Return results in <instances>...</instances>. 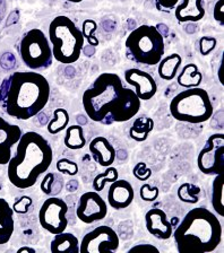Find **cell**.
<instances>
[{"label": "cell", "mask_w": 224, "mask_h": 253, "mask_svg": "<svg viewBox=\"0 0 224 253\" xmlns=\"http://www.w3.org/2000/svg\"><path fill=\"white\" fill-rule=\"evenodd\" d=\"M90 152L92 154L93 160L103 168H108L115 163L116 149L107 138L99 136L90 142Z\"/></svg>", "instance_id": "17"}, {"label": "cell", "mask_w": 224, "mask_h": 253, "mask_svg": "<svg viewBox=\"0 0 224 253\" xmlns=\"http://www.w3.org/2000/svg\"><path fill=\"white\" fill-rule=\"evenodd\" d=\"M145 224L148 233L160 240H169L174 229L167 213L160 208H152L145 215Z\"/></svg>", "instance_id": "15"}, {"label": "cell", "mask_w": 224, "mask_h": 253, "mask_svg": "<svg viewBox=\"0 0 224 253\" xmlns=\"http://www.w3.org/2000/svg\"><path fill=\"white\" fill-rule=\"evenodd\" d=\"M33 204V200L29 196H23L13 205V211L17 213H26Z\"/></svg>", "instance_id": "34"}, {"label": "cell", "mask_w": 224, "mask_h": 253, "mask_svg": "<svg viewBox=\"0 0 224 253\" xmlns=\"http://www.w3.org/2000/svg\"><path fill=\"white\" fill-rule=\"evenodd\" d=\"M169 109L176 120L195 125L208 121L214 112L210 95L200 87L187 88L177 94Z\"/></svg>", "instance_id": "7"}, {"label": "cell", "mask_w": 224, "mask_h": 253, "mask_svg": "<svg viewBox=\"0 0 224 253\" xmlns=\"http://www.w3.org/2000/svg\"><path fill=\"white\" fill-rule=\"evenodd\" d=\"M135 192L133 185L126 180H116L110 184L108 191V201L116 211H121L132 205Z\"/></svg>", "instance_id": "16"}, {"label": "cell", "mask_w": 224, "mask_h": 253, "mask_svg": "<svg viewBox=\"0 0 224 253\" xmlns=\"http://www.w3.org/2000/svg\"><path fill=\"white\" fill-rule=\"evenodd\" d=\"M133 174L137 180L139 181H147L152 176V171L147 169L145 163H137L133 169Z\"/></svg>", "instance_id": "35"}, {"label": "cell", "mask_w": 224, "mask_h": 253, "mask_svg": "<svg viewBox=\"0 0 224 253\" xmlns=\"http://www.w3.org/2000/svg\"><path fill=\"white\" fill-rule=\"evenodd\" d=\"M172 235L179 253H210L221 243L222 225L211 211L198 207L187 212Z\"/></svg>", "instance_id": "4"}, {"label": "cell", "mask_w": 224, "mask_h": 253, "mask_svg": "<svg viewBox=\"0 0 224 253\" xmlns=\"http://www.w3.org/2000/svg\"><path fill=\"white\" fill-rule=\"evenodd\" d=\"M179 0H158V2L160 3V6H162L163 8H167V9H171L177 6Z\"/></svg>", "instance_id": "38"}, {"label": "cell", "mask_w": 224, "mask_h": 253, "mask_svg": "<svg viewBox=\"0 0 224 253\" xmlns=\"http://www.w3.org/2000/svg\"><path fill=\"white\" fill-rule=\"evenodd\" d=\"M66 1L74 2V3H78V2H82V1H83V0H66Z\"/></svg>", "instance_id": "41"}, {"label": "cell", "mask_w": 224, "mask_h": 253, "mask_svg": "<svg viewBox=\"0 0 224 253\" xmlns=\"http://www.w3.org/2000/svg\"><path fill=\"white\" fill-rule=\"evenodd\" d=\"M164 51L163 35L152 25L138 26L129 33L125 42L126 57L137 65H158Z\"/></svg>", "instance_id": "6"}, {"label": "cell", "mask_w": 224, "mask_h": 253, "mask_svg": "<svg viewBox=\"0 0 224 253\" xmlns=\"http://www.w3.org/2000/svg\"><path fill=\"white\" fill-rule=\"evenodd\" d=\"M135 251H145V252H151V251H154V252H159V249L154 247L153 244H148V243H138L136 245H134L131 249L128 250V253H132V252H135Z\"/></svg>", "instance_id": "37"}, {"label": "cell", "mask_w": 224, "mask_h": 253, "mask_svg": "<svg viewBox=\"0 0 224 253\" xmlns=\"http://www.w3.org/2000/svg\"><path fill=\"white\" fill-rule=\"evenodd\" d=\"M52 160V148L45 137L34 131L23 133L16 153L7 164L8 180L18 189L33 187L39 177L48 171Z\"/></svg>", "instance_id": "3"}, {"label": "cell", "mask_w": 224, "mask_h": 253, "mask_svg": "<svg viewBox=\"0 0 224 253\" xmlns=\"http://www.w3.org/2000/svg\"><path fill=\"white\" fill-rule=\"evenodd\" d=\"M125 81L135 87V93L140 101H148L154 96L158 85L154 77L146 71L138 68H131L125 71Z\"/></svg>", "instance_id": "13"}, {"label": "cell", "mask_w": 224, "mask_h": 253, "mask_svg": "<svg viewBox=\"0 0 224 253\" xmlns=\"http://www.w3.org/2000/svg\"><path fill=\"white\" fill-rule=\"evenodd\" d=\"M178 84L184 88L199 87L203 82V75L195 63H187L183 67L181 73L178 75Z\"/></svg>", "instance_id": "22"}, {"label": "cell", "mask_w": 224, "mask_h": 253, "mask_svg": "<svg viewBox=\"0 0 224 253\" xmlns=\"http://www.w3.org/2000/svg\"><path fill=\"white\" fill-rule=\"evenodd\" d=\"M19 55L24 65L32 71L46 70L53 61L49 39L39 29L27 31L23 35L19 42Z\"/></svg>", "instance_id": "8"}, {"label": "cell", "mask_w": 224, "mask_h": 253, "mask_svg": "<svg viewBox=\"0 0 224 253\" xmlns=\"http://www.w3.org/2000/svg\"><path fill=\"white\" fill-rule=\"evenodd\" d=\"M139 195L141 200L146 201V203H153L159 198L160 190L158 187H152V185L145 183L140 187Z\"/></svg>", "instance_id": "32"}, {"label": "cell", "mask_w": 224, "mask_h": 253, "mask_svg": "<svg viewBox=\"0 0 224 253\" xmlns=\"http://www.w3.org/2000/svg\"><path fill=\"white\" fill-rule=\"evenodd\" d=\"M199 171L205 175H218L224 169V134L214 133L208 137L206 145L197 157Z\"/></svg>", "instance_id": "9"}, {"label": "cell", "mask_w": 224, "mask_h": 253, "mask_svg": "<svg viewBox=\"0 0 224 253\" xmlns=\"http://www.w3.org/2000/svg\"><path fill=\"white\" fill-rule=\"evenodd\" d=\"M97 30V24L93 19H85L82 26V34H83L84 40H88L89 44L92 46L99 45V40L94 37V32Z\"/></svg>", "instance_id": "30"}, {"label": "cell", "mask_w": 224, "mask_h": 253, "mask_svg": "<svg viewBox=\"0 0 224 253\" xmlns=\"http://www.w3.org/2000/svg\"><path fill=\"white\" fill-rule=\"evenodd\" d=\"M200 188L191 183H182L178 189V198L186 204H196L199 200Z\"/></svg>", "instance_id": "29"}, {"label": "cell", "mask_w": 224, "mask_h": 253, "mask_svg": "<svg viewBox=\"0 0 224 253\" xmlns=\"http://www.w3.org/2000/svg\"><path fill=\"white\" fill-rule=\"evenodd\" d=\"M119 236L115 229L102 225L92 229L80 243V253L116 252L119 248Z\"/></svg>", "instance_id": "11"}, {"label": "cell", "mask_w": 224, "mask_h": 253, "mask_svg": "<svg viewBox=\"0 0 224 253\" xmlns=\"http://www.w3.org/2000/svg\"><path fill=\"white\" fill-rule=\"evenodd\" d=\"M69 124V113L65 109H56L53 111V118L48 124V132L51 134H57L65 130Z\"/></svg>", "instance_id": "26"}, {"label": "cell", "mask_w": 224, "mask_h": 253, "mask_svg": "<svg viewBox=\"0 0 224 253\" xmlns=\"http://www.w3.org/2000/svg\"><path fill=\"white\" fill-rule=\"evenodd\" d=\"M214 19L218 23L224 25V0H218L213 10Z\"/></svg>", "instance_id": "36"}, {"label": "cell", "mask_w": 224, "mask_h": 253, "mask_svg": "<svg viewBox=\"0 0 224 253\" xmlns=\"http://www.w3.org/2000/svg\"><path fill=\"white\" fill-rule=\"evenodd\" d=\"M216 39L213 37H203L199 40V52L202 55H208L216 47Z\"/></svg>", "instance_id": "33"}, {"label": "cell", "mask_w": 224, "mask_h": 253, "mask_svg": "<svg viewBox=\"0 0 224 253\" xmlns=\"http://www.w3.org/2000/svg\"><path fill=\"white\" fill-rule=\"evenodd\" d=\"M56 168L58 169V172L64 173V174H68V175H76L78 173V164L75 163L74 161H70L68 158H60L57 162Z\"/></svg>", "instance_id": "31"}, {"label": "cell", "mask_w": 224, "mask_h": 253, "mask_svg": "<svg viewBox=\"0 0 224 253\" xmlns=\"http://www.w3.org/2000/svg\"><path fill=\"white\" fill-rule=\"evenodd\" d=\"M35 253V250L33 248H29V247H23L21 249H18L17 253Z\"/></svg>", "instance_id": "40"}, {"label": "cell", "mask_w": 224, "mask_h": 253, "mask_svg": "<svg viewBox=\"0 0 224 253\" xmlns=\"http://www.w3.org/2000/svg\"><path fill=\"white\" fill-rule=\"evenodd\" d=\"M62 187H64V179L52 172L46 173L41 182L42 192L48 196H52L54 193L61 191Z\"/></svg>", "instance_id": "27"}, {"label": "cell", "mask_w": 224, "mask_h": 253, "mask_svg": "<svg viewBox=\"0 0 224 253\" xmlns=\"http://www.w3.org/2000/svg\"><path fill=\"white\" fill-rule=\"evenodd\" d=\"M14 211L8 201L0 198V245L9 242L14 234Z\"/></svg>", "instance_id": "19"}, {"label": "cell", "mask_w": 224, "mask_h": 253, "mask_svg": "<svg viewBox=\"0 0 224 253\" xmlns=\"http://www.w3.org/2000/svg\"><path fill=\"white\" fill-rule=\"evenodd\" d=\"M223 68H224V57L222 58L221 65H220V68H219V71H218V75H219V81H220V83H221V84H222V85H224V78L222 77Z\"/></svg>", "instance_id": "39"}, {"label": "cell", "mask_w": 224, "mask_h": 253, "mask_svg": "<svg viewBox=\"0 0 224 253\" xmlns=\"http://www.w3.org/2000/svg\"><path fill=\"white\" fill-rule=\"evenodd\" d=\"M84 37L72 19L60 15L49 26V42L53 58L62 65L75 63L80 59L84 46Z\"/></svg>", "instance_id": "5"}, {"label": "cell", "mask_w": 224, "mask_h": 253, "mask_svg": "<svg viewBox=\"0 0 224 253\" xmlns=\"http://www.w3.org/2000/svg\"><path fill=\"white\" fill-rule=\"evenodd\" d=\"M82 102L88 117L105 126L129 121L138 113L141 103L135 90L124 86L115 73L97 76L84 92Z\"/></svg>", "instance_id": "1"}, {"label": "cell", "mask_w": 224, "mask_h": 253, "mask_svg": "<svg viewBox=\"0 0 224 253\" xmlns=\"http://www.w3.org/2000/svg\"><path fill=\"white\" fill-rule=\"evenodd\" d=\"M175 15L180 23L199 22L205 16L203 0H182V2L176 7Z\"/></svg>", "instance_id": "18"}, {"label": "cell", "mask_w": 224, "mask_h": 253, "mask_svg": "<svg viewBox=\"0 0 224 253\" xmlns=\"http://www.w3.org/2000/svg\"><path fill=\"white\" fill-rule=\"evenodd\" d=\"M108 205L96 191L85 192L81 196L76 208V216L85 224H92L105 218Z\"/></svg>", "instance_id": "12"}, {"label": "cell", "mask_w": 224, "mask_h": 253, "mask_svg": "<svg viewBox=\"0 0 224 253\" xmlns=\"http://www.w3.org/2000/svg\"><path fill=\"white\" fill-rule=\"evenodd\" d=\"M22 129L16 125H11L0 117V165L8 164L11 158V149L17 145L22 137Z\"/></svg>", "instance_id": "14"}, {"label": "cell", "mask_w": 224, "mask_h": 253, "mask_svg": "<svg viewBox=\"0 0 224 253\" xmlns=\"http://www.w3.org/2000/svg\"><path fill=\"white\" fill-rule=\"evenodd\" d=\"M50 250L52 253H80V242L76 235L64 231L54 235L53 240L51 241Z\"/></svg>", "instance_id": "20"}, {"label": "cell", "mask_w": 224, "mask_h": 253, "mask_svg": "<svg viewBox=\"0 0 224 253\" xmlns=\"http://www.w3.org/2000/svg\"><path fill=\"white\" fill-rule=\"evenodd\" d=\"M119 179V173H118L117 169L112 168V166H108V169H105L104 172L94 177L93 180V189L95 190L96 192H100L104 189L105 184L107 183H112L116 180Z\"/></svg>", "instance_id": "28"}, {"label": "cell", "mask_w": 224, "mask_h": 253, "mask_svg": "<svg viewBox=\"0 0 224 253\" xmlns=\"http://www.w3.org/2000/svg\"><path fill=\"white\" fill-rule=\"evenodd\" d=\"M68 211V206L64 200L58 197L48 198L39 211V221L42 228L51 234L56 235L66 231L68 226V219L66 213Z\"/></svg>", "instance_id": "10"}, {"label": "cell", "mask_w": 224, "mask_h": 253, "mask_svg": "<svg viewBox=\"0 0 224 253\" xmlns=\"http://www.w3.org/2000/svg\"><path fill=\"white\" fill-rule=\"evenodd\" d=\"M64 141H65L66 147L72 150L84 148L86 145V139L84 137L83 128L77 125L67 126Z\"/></svg>", "instance_id": "25"}, {"label": "cell", "mask_w": 224, "mask_h": 253, "mask_svg": "<svg viewBox=\"0 0 224 253\" xmlns=\"http://www.w3.org/2000/svg\"><path fill=\"white\" fill-rule=\"evenodd\" d=\"M154 129V121L152 118L140 117L133 122L129 129V136L133 140L143 142L148 138V134Z\"/></svg>", "instance_id": "23"}, {"label": "cell", "mask_w": 224, "mask_h": 253, "mask_svg": "<svg viewBox=\"0 0 224 253\" xmlns=\"http://www.w3.org/2000/svg\"><path fill=\"white\" fill-rule=\"evenodd\" d=\"M182 63V58L180 57L178 53H172L169 54L168 57L162 58L158 63L159 68L158 73L160 78H162L163 81H172L177 77L178 74L179 67Z\"/></svg>", "instance_id": "21"}, {"label": "cell", "mask_w": 224, "mask_h": 253, "mask_svg": "<svg viewBox=\"0 0 224 253\" xmlns=\"http://www.w3.org/2000/svg\"><path fill=\"white\" fill-rule=\"evenodd\" d=\"M49 98V82L35 71H16L0 84V108L17 120H30L37 116Z\"/></svg>", "instance_id": "2"}, {"label": "cell", "mask_w": 224, "mask_h": 253, "mask_svg": "<svg viewBox=\"0 0 224 253\" xmlns=\"http://www.w3.org/2000/svg\"><path fill=\"white\" fill-rule=\"evenodd\" d=\"M212 206L219 216L224 217V175L223 172L215 175L212 184Z\"/></svg>", "instance_id": "24"}]
</instances>
